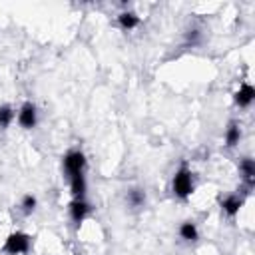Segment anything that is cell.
I'll use <instances>...</instances> for the list:
<instances>
[{"mask_svg":"<svg viewBox=\"0 0 255 255\" xmlns=\"http://www.w3.org/2000/svg\"><path fill=\"white\" fill-rule=\"evenodd\" d=\"M171 187H173V193L181 199L189 197L193 193V173L187 169V167H179L173 175V181H171Z\"/></svg>","mask_w":255,"mask_h":255,"instance_id":"6da1fadb","label":"cell"},{"mask_svg":"<svg viewBox=\"0 0 255 255\" xmlns=\"http://www.w3.org/2000/svg\"><path fill=\"white\" fill-rule=\"evenodd\" d=\"M30 245H32V237L28 233H22V231H14L6 237L4 241V251L8 255H22V253H28L30 251Z\"/></svg>","mask_w":255,"mask_h":255,"instance_id":"7a4b0ae2","label":"cell"},{"mask_svg":"<svg viewBox=\"0 0 255 255\" xmlns=\"http://www.w3.org/2000/svg\"><path fill=\"white\" fill-rule=\"evenodd\" d=\"M84 167H86V155L82 151H70L66 153L64 157V169L66 173L72 177V175H78V173H84Z\"/></svg>","mask_w":255,"mask_h":255,"instance_id":"3957f363","label":"cell"},{"mask_svg":"<svg viewBox=\"0 0 255 255\" xmlns=\"http://www.w3.org/2000/svg\"><path fill=\"white\" fill-rule=\"evenodd\" d=\"M36 122H38L36 106H34L32 102H26V104L20 108V112H18V124H20L22 128L30 129V128H34V126H36Z\"/></svg>","mask_w":255,"mask_h":255,"instance_id":"277c9868","label":"cell"},{"mask_svg":"<svg viewBox=\"0 0 255 255\" xmlns=\"http://www.w3.org/2000/svg\"><path fill=\"white\" fill-rule=\"evenodd\" d=\"M233 100H235V104L239 106V108H247V106H251V102L255 100V88L251 86V84H241L239 86V90L233 94Z\"/></svg>","mask_w":255,"mask_h":255,"instance_id":"5b68a950","label":"cell"},{"mask_svg":"<svg viewBox=\"0 0 255 255\" xmlns=\"http://www.w3.org/2000/svg\"><path fill=\"white\" fill-rule=\"evenodd\" d=\"M88 213H90V205L86 203V199H72V203H70V215H72V219L76 223H82Z\"/></svg>","mask_w":255,"mask_h":255,"instance_id":"8992f818","label":"cell"},{"mask_svg":"<svg viewBox=\"0 0 255 255\" xmlns=\"http://www.w3.org/2000/svg\"><path fill=\"white\" fill-rule=\"evenodd\" d=\"M239 171H241L243 181H245L249 187H253V183H255V161H253L251 157H243V159L239 161Z\"/></svg>","mask_w":255,"mask_h":255,"instance_id":"52a82bcc","label":"cell"},{"mask_svg":"<svg viewBox=\"0 0 255 255\" xmlns=\"http://www.w3.org/2000/svg\"><path fill=\"white\" fill-rule=\"evenodd\" d=\"M86 175L84 173H78V175H72L70 177V191L74 195V199H84L86 195Z\"/></svg>","mask_w":255,"mask_h":255,"instance_id":"ba28073f","label":"cell"},{"mask_svg":"<svg viewBox=\"0 0 255 255\" xmlns=\"http://www.w3.org/2000/svg\"><path fill=\"white\" fill-rule=\"evenodd\" d=\"M241 207H243V197H239V195H229V197H225V199L221 201V209H223L229 217H235Z\"/></svg>","mask_w":255,"mask_h":255,"instance_id":"9c48e42d","label":"cell"},{"mask_svg":"<svg viewBox=\"0 0 255 255\" xmlns=\"http://www.w3.org/2000/svg\"><path fill=\"white\" fill-rule=\"evenodd\" d=\"M239 139H241V128L233 122V124H229V128L225 129V145H227V147H235V145L239 143Z\"/></svg>","mask_w":255,"mask_h":255,"instance_id":"30bf717a","label":"cell"},{"mask_svg":"<svg viewBox=\"0 0 255 255\" xmlns=\"http://www.w3.org/2000/svg\"><path fill=\"white\" fill-rule=\"evenodd\" d=\"M118 24H120V28H124V30H131V28H135V26L139 24V18H137L133 12H122V14L118 16Z\"/></svg>","mask_w":255,"mask_h":255,"instance_id":"8fae6325","label":"cell"},{"mask_svg":"<svg viewBox=\"0 0 255 255\" xmlns=\"http://www.w3.org/2000/svg\"><path fill=\"white\" fill-rule=\"evenodd\" d=\"M179 235H181V239H185V241H195L199 233H197L195 223H191V221H183V223L179 225Z\"/></svg>","mask_w":255,"mask_h":255,"instance_id":"7c38bea8","label":"cell"},{"mask_svg":"<svg viewBox=\"0 0 255 255\" xmlns=\"http://www.w3.org/2000/svg\"><path fill=\"white\" fill-rule=\"evenodd\" d=\"M128 203H129L131 207H141V205L145 203V193H143L141 189H131V191L128 193Z\"/></svg>","mask_w":255,"mask_h":255,"instance_id":"4fadbf2b","label":"cell"},{"mask_svg":"<svg viewBox=\"0 0 255 255\" xmlns=\"http://www.w3.org/2000/svg\"><path fill=\"white\" fill-rule=\"evenodd\" d=\"M14 120V110L10 106H0V128H8Z\"/></svg>","mask_w":255,"mask_h":255,"instance_id":"5bb4252c","label":"cell"},{"mask_svg":"<svg viewBox=\"0 0 255 255\" xmlns=\"http://www.w3.org/2000/svg\"><path fill=\"white\" fill-rule=\"evenodd\" d=\"M36 203H38V201H36V197H34L32 193H28V195H24V197H22L20 207H22V211H24V213H32V211L36 209Z\"/></svg>","mask_w":255,"mask_h":255,"instance_id":"9a60e30c","label":"cell"}]
</instances>
